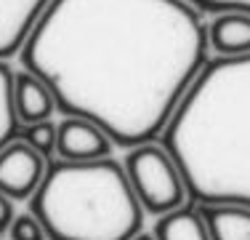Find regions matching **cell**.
I'll list each match as a JSON object with an SVG mask.
<instances>
[{
  "mask_svg": "<svg viewBox=\"0 0 250 240\" xmlns=\"http://www.w3.org/2000/svg\"><path fill=\"white\" fill-rule=\"evenodd\" d=\"M14 110L21 125H35L53 118L56 101H53L51 88L38 75L21 70L14 72Z\"/></svg>",
  "mask_w": 250,
  "mask_h": 240,
  "instance_id": "obj_7",
  "label": "cell"
},
{
  "mask_svg": "<svg viewBox=\"0 0 250 240\" xmlns=\"http://www.w3.org/2000/svg\"><path fill=\"white\" fill-rule=\"evenodd\" d=\"M48 160L40 158L32 147H27L21 139L11 142L0 152V192L8 200H27L38 192L40 182L45 176Z\"/></svg>",
  "mask_w": 250,
  "mask_h": 240,
  "instance_id": "obj_5",
  "label": "cell"
},
{
  "mask_svg": "<svg viewBox=\"0 0 250 240\" xmlns=\"http://www.w3.org/2000/svg\"><path fill=\"white\" fill-rule=\"evenodd\" d=\"M115 144L99 128L80 118H64L56 123V160L67 163H91L112 158Z\"/></svg>",
  "mask_w": 250,
  "mask_h": 240,
  "instance_id": "obj_6",
  "label": "cell"
},
{
  "mask_svg": "<svg viewBox=\"0 0 250 240\" xmlns=\"http://www.w3.org/2000/svg\"><path fill=\"white\" fill-rule=\"evenodd\" d=\"M208 48L221 59L250 53V14L226 11L208 24Z\"/></svg>",
  "mask_w": 250,
  "mask_h": 240,
  "instance_id": "obj_8",
  "label": "cell"
},
{
  "mask_svg": "<svg viewBox=\"0 0 250 240\" xmlns=\"http://www.w3.org/2000/svg\"><path fill=\"white\" fill-rule=\"evenodd\" d=\"M154 240H210L208 227L194 203L176 208L154 221Z\"/></svg>",
  "mask_w": 250,
  "mask_h": 240,
  "instance_id": "obj_10",
  "label": "cell"
},
{
  "mask_svg": "<svg viewBox=\"0 0 250 240\" xmlns=\"http://www.w3.org/2000/svg\"><path fill=\"white\" fill-rule=\"evenodd\" d=\"M123 168L144 214L160 219L189 203L181 171L160 142L128 149V155L123 158Z\"/></svg>",
  "mask_w": 250,
  "mask_h": 240,
  "instance_id": "obj_4",
  "label": "cell"
},
{
  "mask_svg": "<svg viewBox=\"0 0 250 240\" xmlns=\"http://www.w3.org/2000/svg\"><path fill=\"white\" fill-rule=\"evenodd\" d=\"M5 235H8V240H48L45 238L43 224H40L29 211L14 216V221H11V227H8Z\"/></svg>",
  "mask_w": 250,
  "mask_h": 240,
  "instance_id": "obj_13",
  "label": "cell"
},
{
  "mask_svg": "<svg viewBox=\"0 0 250 240\" xmlns=\"http://www.w3.org/2000/svg\"><path fill=\"white\" fill-rule=\"evenodd\" d=\"M133 240H154V235H146V232H139Z\"/></svg>",
  "mask_w": 250,
  "mask_h": 240,
  "instance_id": "obj_15",
  "label": "cell"
},
{
  "mask_svg": "<svg viewBox=\"0 0 250 240\" xmlns=\"http://www.w3.org/2000/svg\"><path fill=\"white\" fill-rule=\"evenodd\" d=\"M29 214L43 224L48 240H133L144 224L120 160L91 163L48 160Z\"/></svg>",
  "mask_w": 250,
  "mask_h": 240,
  "instance_id": "obj_3",
  "label": "cell"
},
{
  "mask_svg": "<svg viewBox=\"0 0 250 240\" xmlns=\"http://www.w3.org/2000/svg\"><path fill=\"white\" fill-rule=\"evenodd\" d=\"M197 206V203H194ZM210 240H250V208L245 206H197Z\"/></svg>",
  "mask_w": 250,
  "mask_h": 240,
  "instance_id": "obj_9",
  "label": "cell"
},
{
  "mask_svg": "<svg viewBox=\"0 0 250 240\" xmlns=\"http://www.w3.org/2000/svg\"><path fill=\"white\" fill-rule=\"evenodd\" d=\"M208 51V24L189 0H48L21 64L62 115L133 149L160 139Z\"/></svg>",
  "mask_w": 250,
  "mask_h": 240,
  "instance_id": "obj_1",
  "label": "cell"
},
{
  "mask_svg": "<svg viewBox=\"0 0 250 240\" xmlns=\"http://www.w3.org/2000/svg\"><path fill=\"white\" fill-rule=\"evenodd\" d=\"M157 142L189 203L250 208V53L208 59Z\"/></svg>",
  "mask_w": 250,
  "mask_h": 240,
  "instance_id": "obj_2",
  "label": "cell"
},
{
  "mask_svg": "<svg viewBox=\"0 0 250 240\" xmlns=\"http://www.w3.org/2000/svg\"><path fill=\"white\" fill-rule=\"evenodd\" d=\"M19 139L27 147H32L40 158H45V160L56 158V123L53 120H43V123H35V125H21Z\"/></svg>",
  "mask_w": 250,
  "mask_h": 240,
  "instance_id": "obj_12",
  "label": "cell"
},
{
  "mask_svg": "<svg viewBox=\"0 0 250 240\" xmlns=\"http://www.w3.org/2000/svg\"><path fill=\"white\" fill-rule=\"evenodd\" d=\"M14 216H16L14 214V200H8V197L0 192V235H3V232H8Z\"/></svg>",
  "mask_w": 250,
  "mask_h": 240,
  "instance_id": "obj_14",
  "label": "cell"
},
{
  "mask_svg": "<svg viewBox=\"0 0 250 240\" xmlns=\"http://www.w3.org/2000/svg\"><path fill=\"white\" fill-rule=\"evenodd\" d=\"M21 123L14 110V70L0 62V152L19 139Z\"/></svg>",
  "mask_w": 250,
  "mask_h": 240,
  "instance_id": "obj_11",
  "label": "cell"
}]
</instances>
